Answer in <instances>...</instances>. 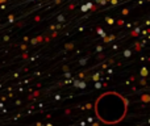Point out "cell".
Wrapping results in <instances>:
<instances>
[{
  "label": "cell",
  "instance_id": "6da1fadb",
  "mask_svg": "<svg viewBox=\"0 0 150 126\" xmlns=\"http://www.w3.org/2000/svg\"><path fill=\"white\" fill-rule=\"evenodd\" d=\"M128 100L117 92H105L95 101V114L103 124L116 125L125 118Z\"/></svg>",
  "mask_w": 150,
  "mask_h": 126
}]
</instances>
